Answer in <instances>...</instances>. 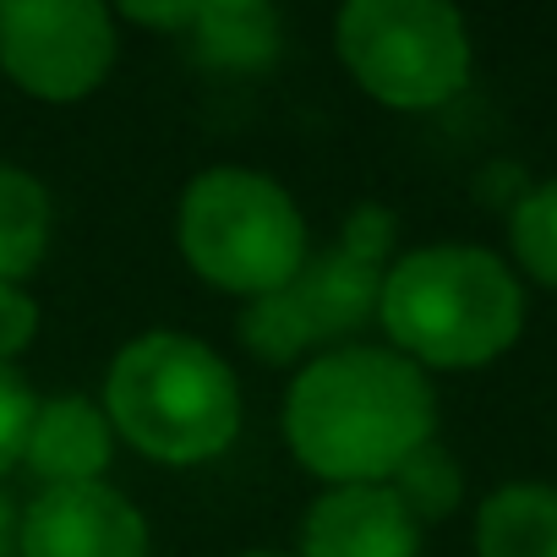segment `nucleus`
<instances>
[{"label":"nucleus","instance_id":"obj_1","mask_svg":"<svg viewBox=\"0 0 557 557\" xmlns=\"http://www.w3.org/2000/svg\"><path fill=\"white\" fill-rule=\"evenodd\" d=\"M437 399L399 350H323L285 399L290 454L334 486H383L421 443H432Z\"/></svg>","mask_w":557,"mask_h":557},{"label":"nucleus","instance_id":"obj_2","mask_svg":"<svg viewBox=\"0 0 557 557\" xmlns=\"http://www.w3.org/2000/svg\"><path fill=\"white\" fill-rule=\"evenodd\" d=\"M377 318L416 367H486L524 323L519 278L481 246H426L383 273Z\"/></svg>","mask_w":557,"mask_h":557},{"label":"nucleus","instance_id":"obj_3","mask_svg":"<svg viewBox=\"0 0 557 557\" xmlns=\"http://www.w3.org/2000/svg\"><path fill=\"white\" fill-rule=\"evenodd\" d=\"M104 416L148 459L202 465L230 448L240 426V388L202 339L143 334L104 377Z\"/></svg>","mask_w":557,"mask_h":557},{"label":"nucleus","instance_id":"obj_4","mask_svg":"<svg viewBox=\"0 0 557 557\" xmlns=\"http://www.w3.org/2000/svg\"><path fill=\"white\" fill-rule=\"evenodd\" d=\"M181 251L230 296H273L307 262V224L285 186L257 170H202L181 202Z\"/></svg>","mask_w":557,"mask_h":557},{"label":"nucleus","instance_id":"obj_5","mask_svg":"<svg viewBox=\"0 0 557 557\" xmlns=\"http://www.w3.org/2000/svg\"><path fill=\"white\" fill-rule=\"evenodd\" d=\"M339 61L394 110H432L470 77L465 17L443 0H350L339 12Z\"/></svg>","mask_w":557,"mask_h":557},{"label":"nucleus","instance_id":"obj_6","mask_svg":"<svg viewBox=\"0 0 557 557\" xmlns=\"http://www.w3.org/2000/svg\"><path fill=\"white\" fill-rule=\"evenodd\" d=\"M0 66L34 99H88L115 66V23L94 0H7Z\"/></svg>","mask_w":557,"mask_h":557},{"label":"nucleus","instance_id":"obj_7","mask_svg":"<svg viewBox=\"0 0 557 557\" xmlns=\"http://www.w3.org/2000/svg\"><path fill=\"white\" fill-rule=\"evenodd\" d=\"M23 557H148L143 513L104 481L45 486L17 519Z\"/></svg>","mask_w":557,"mask_h":557},{"label":"nucleus","instance_id":"obj_8","mask_svg":"<svg viewBox=\"0 0 557 557\" xmlns=\"http://www.w3.org/2000/svg\"><path fill=\"white\" fill-rule=\"evenodd\" d=\"M421 524L394 486H334L301 524V557H416Z\"/></svg>","mask_w":557,"mask_h":557},{"label":"nucleus","instance_id":"obj_9","mask_svg":"<svg viewBox=\"0 0 557 557\" xmlns=\"http://www.w3.org/2000/svg\"><path fill=\"white\" fill-rule=\"evenodd\" d=\"M278 296L290 301V312L307 334V350H318V345H334V339H345V334H356L377 318L383 268L350 257L345 246H329L323 257H307Z\"/></svg>","mask_w":557,"mask_h":557},{"label":"nucleus","instance_id":"obj_10","mask_svg":"<svg viewBox=\"0 0 557 557\" xmlns=\"http://www.w3.org/2000/svg\"><path fill=\"white\" fill-rule=\"evenodd\" d=\"M110 454H115L110 416L99 405H88L83 394H55L34 416L23 465L45 486H94L110 470Z\"/></svg>","mask_w":557,"mask_h":557},{"label":"nucleus","instance_id":"obj_11","mask_svg":"<svg viewBox=\"0 0 557 557\" xmlns=\"http://www.w3.org/2000/svg\"><path fill=\"white\" fill-rule=\"evenodd\" d=\"M481 557H557V486L519 481L481 503Z\"/></svg>","mask_w":557,"mask_h":557},{"label":"nucleus","instance_id":"obj_12","mask_svg":"<svg viewBox=\"0 0 557 557\" xmlns=\"http://www.w3.org/2000/svg\"><path fill=\"white\" fill-rule=\"evenodd\" d=\"M191 50L208 66L257 72L278 55V12L262 7V0H213V7H197Z\"/></svg>","mask_w":557,"mask_h":557},{"label":"nucleus","instance_id":"obj_13","mask_svg":"<svg viewBox=\"0 0 557 557\" xmlns=\"http://www.w3.org/2000/svg\"><path fill=\"white\" fill-rule=\"evenodd\" d=\"M45 246H50L45 186L17 164H0V285L28 278L45 262Z\"/></svg>","mask_w":557,"mask_h":557},{"label":"nucleus","instance_id":"obj_14","mask_svg":"<svg viewBox=\"0 0 557 557\" xmlns=\"http://www.w3.org/2000/svg\"><path fill=\"white\" fill-rule=\"evenodd\" d=\"M394 497L405 503V513L421 524V519H443L454 503H459V465L448 459V448L432 437L421 443L399 470H394Z\"/></svg>","mask_w":557,"mask_h":557},{"label":"nucleus","instance_id":"obj_15","mask_svg":"<svg viewBox=\"0 0 557 557\" xmlns=\"http://www.w3.org/2000/svg\"><path fill=\"white\" fill-rule=\"evenodd\" d=\"M513 257L524 262V273H535L541 285L557 290V181L535 186L519 208H513Z\"/></svg>","mask_w":557,"mask_h":557},{"label":"nucleus","instance_id":"obj_16","mask_svg":"<svg viewBox=\"0 0 557 557\" xmlns=\"http://www.w3.org/2000/svg\"><path fill=\"white\" fill-rule=\"evenodd\" d=\"M240 339H246L262 361H296V356L307 350V334H301L290 301L278 296V290H273V296H257V301L240 312Z\"/></svg>","mask_w":557,"mask_h":557},{"label":"nucleus","instance_id":"obj_17","mask_svg":"<svg viewBox=\"0 0 557 557\" xmlns=\"http://www.w3.org/2000/svg\"><path fill=\"white\" fill-rule=\"evenodd\" d=\"M34 416H39V394L28 388V377L17 367H0V475L23 465Z\"/></svg>","mask_w":557,"mask_h":557},{"label":"nucleus","instance_id":"obj_18","mask_svg":"<svg viewBox=\"0 0 557 557\" xmlns=\"http://www.w3.org/2000/svg\"><path fill=\"white\" fill-rule=\"evenodd\" d=\"M39 334V307L17 290V285H0V367H12V356Z\"/></svg>","mask_w":557,"mask_h":557},{"label":"nucleus","instance_id":"obj_19","mask_svg":"<svg viewBox=\"0 0 557 557\" xmlns=\"http://www.w3.org/2000/svg\"><path fill=\"white\" fill-rule=\"evenodd\" d=\"M350 257H361V262H383L388 257V246H394V213H383V208H361L350 224H345V240H339Z\"/></svg>","mask_w":557,"mask_h":557},{"label":"nucleus","instance_id":"obj_20","mask_svg":"<svg viewBox=\"0 0 557 557\" xmlns=\"http://www.w3.org/2000/svg\"><path fill=\"white\" fill-rule=\"evenodd\" d=\"M126 17L132 23H148V28H186L191 34V23H197V7H126Z\"/></svg>","mask_w":557,"mask_h":557},{"label":"nucleus","instance_id":"obj_21","mask_svg":"<svg viewBox=\"0 0 557 557\" xmlns=\"http://www.w3.org/2000/svg\"><path fill=\"white\" fill-rule=\"evenodd\" d=\"M12 552H17V508L0 492V557H12Z\"/></svg>","mask_w":557,"mask_h":557},{"label":"nucleus","instance_id":"obj_22","mask_svg":"<svg viewBox=\"0 0 557 557\" xmlns=\"http://www.w3.org/2000/svg\"><path fill=\"white\" fill-rule=\"evenodd\" d=\"M246 557H278V552H246Z\"/></svg>","mask_w":557,"mask_h":557}]
</instances>
